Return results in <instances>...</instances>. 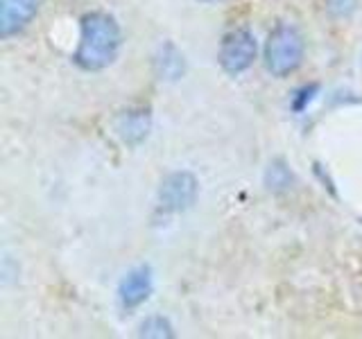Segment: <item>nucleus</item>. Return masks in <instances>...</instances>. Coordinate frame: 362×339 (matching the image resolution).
Segmentation results:
<instances>
[{
	"label": "nucleus",
	"mask_w": 362,
	"mask_h": 339,
	"mask_svg": "<svg viewBox=\"0 0 362 339\" xmlns=\"http://www.w3.org/2000/svg\"><path fill=\"white\" fill-rule=\"evenodd\" d=\"M315 174H317V179L322 181L324 190H328V192H331V197H335V199H337V190H335V184H333V179L328 177V172H324V167H322L320 163H315Z\"/></svg>",
	"instance_id": "ddd939ff"
},
{
	"label": "nucleus",
	"mask_w": 362,
	"mask_h": 339,
	"mask_svg": "<svg viewBox=\"0 0 362 339\" xmlns=\"http://www.w3.org/2000/svg\"><path fill=\"white\" fill-rule=\"evenodd\" d=\"M263 184H265V190L272 192V195H286V192L292 188L294 184V174L288 165L286 158H272L265 167V174H263Z\"/></svg>",
	"instance_id": "1a4fd4ad"
},
{
	"label": "nucleus",
	"mask_w": 362,
	"mask_h": 339,
	"mask_svg": "<svg viewBox=\"0 0 362 339\" xmlns=\"http://www.w3.org/2000/svg\"><path fill=\"white\" fill-rule=\"evenodd\" d=\"M305 56V41L299 28L290 23H279V25L267 34L263 45V61L267 73L274 77H290L297 73Z\"/></svg>",
	"instance_id": "f03ea898"
},
{
	"label": "nucleus",
	"mask_w": 362,
	"mask_h": 339,
	"mask_svg": "<svg viewBox=\"0 0 362 339\" xmlns=\"http://www.w3.org/2000/svg\"><path fill=\"white\" fill-rule=\"evenodd\" d=\"M199 192L197 177L188 172V170H177L163 177L161 186H158V208L170 215L186 213L195 206Z\"/></svg>",
	"instance_id": "20e7f679"
},
{
	"label": "nucleus",
	"mask_w": 362,
	"mask_h": 339,
	"mask_svg": "<svg viewBox=\"0 0 362 339\" xmlns=\"http://www.w3.org/2000/svg\"><path fill=\"white\" fill-rule=\"evenodd\" d=\"M154 292V274L150 265H139L129 269L127 274L122 276L120 285H118V301L120 308L124 312H134L139 310L141 305L152 297Z\"/></svg>",
	"instance_id": "423d86ee"
},
{
	"label": "nucleus",
	"mask_w": 362,
	"mask_h": 339,
	"mask_svg": "<svg viewBox=\"0 0 362 339\" xmlns=\"http://www.w3.org/2000/svg\"><path fill=\"white\" fill-rule=\"evenodd\" d=\"M39 5L41 0H0V39L9 41L28 30L39 14Z\"/></svg>",
	"instance_id": "0eeeda50"
},
{
	"label": "nucleus",
	"mask_w": 362,
	"mask_h": 339,
	"mask_svg": "<svg viewBox=\"0 0 362 339\" xmlns=\"http://www.w3.org/2000/svg\"><path fill=\"white\" fill-rule=\"evenodd\" d=\"M139 337H150V339H173L175 337V328L165 319L163 314H152L147 319L141 321L139 326Z\"/></svg>",
	"instance_id": "9d476101"
},
{
	"label": "nucleus",
	"mask_w": 362,
	"mask_h": 339,
	"mask_svg": "<svg viewBox=\"0 0 362 339\" xmlns=\"http://www.w3.org/2000/svg\"><path fill=\"white\" fill-rule=\"evenodd\" d=\"M113 131L127 147H139L152 131V109L150 107H127L113 116Z\"/></svg>",
	"instance_id": "39448f33"
},
{
	"label": "nucleus",
	"mask_w": 362,
	"mask_h": 339,
	"mask_svg": "<svg viewBox=\"0 0 362 339\" xmlns=\"http://www.w3.org/2000/svg\"><path fill=\"white\" fill-rule=\"evenodd\" d=\"M199 3H220V0H199Z\"/></svg>",
	"instance_id": "4468645a"
},
{
	"label": "nucleus",
	"mask_w": 362,
	"mask_h": 339,
	"mask_svg": "<svg viewBox=\"0 0 362 339\" xmlns=\"http://www.w3.org/2000/svg\"><path fill=\"white\" fill-rule=\"evenodd\" d=\"M256 54H258V43L254 34L247 28H235L231 32H226L220 41L218 64L229 77H238L254 66Z\"/></svg>",
	"instance_id": "7ed1b4c3"
},
{
	"label": "nucleus",
	"mask_w": 362,
	"mask_h": 339,
	"mask_svg": "<svg viewBox=\"0 0 362 339\" xmlns=\"http://www.w3.org/2000/svg\"><path fill=\"white\" fill-rule=\"evenodd\" d=\"M154 75L161 79V82H177L186 75V59L184 52H181L173 41H165L161 48L156 50L154 59H152Z\"/></svg>",
	"instance_id": "6e6552de"
},
{
	"label": "nucleus",
	"mask_w": 362,
	"mask_h": 339,
	"mask_svg": "<svg viewBox=\"0 0 362 339\" xmlns=\"http://www.w3.org/2000/svg\"><path fill=\"white\" fill-rule=\"evenodd\" d=\"M360 224H362V220H360Z\"/></svg>",
	"instance_id": "2eb2a0df"
},
{
	"label": "nucleus",
	"mask_w": 362,
	"mask_h": 339,
	"mask_svg": "<svg viewBox=\"0 0 362 339\" xmlns=\"http://www.w3.org/2000/svg\"><path fill=\"white\" fill-rule=\"evenodd\" d=\"M356 0H326V9L328 14L335 18H346L356 11Z\"/></svg>",
	"instance_id": "f8f14e48"
},
{
	"label": "nucleus",
	"mask_w": 362,
	"mask_h": 339,
	"mask_svg": "<svg viewBox=\"0 0 362 339\" xmlns=\"http://www.w3.org/2000/svg\"><path fill=\"white\" fill-rule=\"evenodd\" d=\"M122 48V30L109 11H86L79 18V41L73 52V64L84 73H100L118 59Z\"/></svg>",
	"instance_id": "f257e3e1"
},
{
	"label": "nucleus",
	"mask_w": 362,
	"mask_h": 339,
	"mask_svg": "<svg viewBox=\"0 0 362 339\" xmlns=\"http://www.w3.org/2000/svg\"><path fill=\"white\" fill-rule=\"evenodd\" d=\"M317 93H320V84H303V86H299L290 95V109H292V113H303L305 109H308L310 102L317 97Z\"/></svg>",
	"instance_id": "9b49d317"
}]
</instances>
